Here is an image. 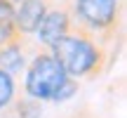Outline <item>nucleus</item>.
Wrapping results in <instances>:
<instances>
[{
  "label": "nucleus",
  "instance_id": "0eeeda50",
  "mask_svg": "<svg viewBox=\"0 0 127 118\" xmlns=\"http://www.w3.org/2000/svg\"><path fill=\"white\" fill-rule=\"evenodd\" d=\"M17 28H14V7L7 0H0V45H7L14 40Z\"/></svg>",
  "mask_w": 127,
  "mask_h": 118
},
{
  "label": "nucleus",
  "instance_id": "1a4fd4ad",
  "mask_svg": "<svg viewBox=\"0 0 127 118\" xmlns=\"http://www.w3.org/2000/svg\"><path fill=\"white\" fill-rule=\"evenodd\" d=\"M75 90H78V85L71 80V78H68V80H66V83H64V85L59 87V92L54 95V102H64V99H68V97H71Z\"/></svg>",
  "mask_w": 127,
  "mask_h": 118
},
{
  "label": "nucleus",
  "instance_id": "f257e3e1",
  "mask_svg": "<svg viewBox=\"0 0 127 118\" xmlns=\"http://www.w3.org/2000/svg\"><path fill=\"white\" fill-rule=\"evenodd\" d=\"M52 57L61 64L66 76H85L99 64V50L92 40L85 36H64L54 47H52Z\"/></svg>",
  "mask_w": 127,
  "mask_h": 118
},
{
  "label": "nucleus",
  "instance_id": "39448f33",
  "mask_svg": "<svg viewBox=\"0 0 127 118\" xmlns=\"http://www.w3.org/2000/svg\"><path fill=\"white\" fill-rule=\"evenodd\" d=\"M45 14H47V7L42 0H21L19 9L14 12L17 33H35Z\"/></svg>",
  "mask_w": 127,
  "mask_h": 118
},
{
  "label": "nucleus",
  "instance_id": "6e6552de",
  "mask_svg": "<svg viewBox=\"0 0 127 118\" xmlns=\"http://www.w3.org/2000/svg\"><path fill=\"white\" fill-rule=\"evenodd\" d=\"M12 97H14V80H12L9 73H5L0 68V109L7 106L12 102Z\"/></svg>",
  "mask_w": 127,
  "mask_h": 118
},
{
  "label": "nucleus",
  "instance_id": "423d86ee",
  "mask_svg": "<svg viewBox=\"0 0 127 118\" xmlns=\"http://www.w3.org/2000/svg\"><path fill=\"white\" fill-rule=\"evenodd\" d=\"M24 64H26V59H24V52L17 43H7V45L0 47V68L5 73L12 76V73L21 71Z\"/></svg>",
  "mask_w": 127,
  "mask_h": 118
},
{
  "label": "nucleus",
  "instance_id": "20e7f679",
  "mask_svg": "<svg viewBox=\"0 0 127 118\" xmlns=\"http://www.w3.org/2000/svg\"><path fill=\"white\" fill-rule=\"evenodd\" d=\"M68 26H71V19L64 9H54V12H47L42 17L40 26H38V40L47 47H54L64 36H68Z\"/></svg>",
  "mask_w": 127,
  "mask_h": 118
},
{
  "label": "nucleus",
  "instance_id": "7ed1b4c3",
  "mask_svg": "<svg viewBox=\"0 0 127 118\" xmlns=\"http://www.w3.org/2000/svg\"><path fill=\"white\" fill-rule=\"evenodd\" d=\"M75 12L85 26L104 31L118 17V0H75Z\"/></svg>",
  "mask_w": 127,
  "mask_h": 118
},
{
  "label": "nucleus",
  "instance_id": "f03ea898",
  "mask_svg": "<svg viewBox=\"0 0 127 118\" xmlns=\"http://www.w3.org/2000/svg\"><path fill=\"white\" fill-rule=\"evenodd\" d=\"M68 80L61 64L52 55H38L26 73V92L33 99H54L59 87Z\"/></svg>",
  "mask_w": 127,
  "mask_h": 118
}]
</instances>
